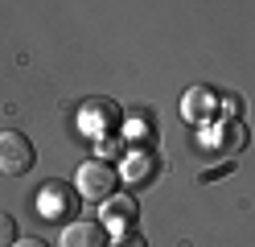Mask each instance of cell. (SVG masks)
I'll use <instances>...</instances> for the list:
<instances>
[{"label":"cell","mask_w":255,"mask_h":247,"mask_svg":"<svg viewBox=\"0 0 255 247\" xmlns=\"http://www.w3.org/2000/svg\"><path fill=\"white\" fill-rule=\"evenodd\" d=\"M33 165H37V148H33V140H29L25 132H17V128L0 132V173L21 177V173L33 169Z\"/></svg>","instance_id":"1"},{"label":"cell","mask_w":255,"mask_h":247,"mask_svg":"<svg viewBox=\"0 0 255 247\" xmlns=\"http://www.w3.org/2000/svg\"><path fill=\"white\" fill-rule=\"evenodd\" d=\"M116 181H120V173L111 169L107 161H87V165H78V173H74V190H78V198H87V202H107L111 190H116Z\"/></svg>","instance_id":"2"},{"label":"cell","mask_w":255,"mask_h":247,"mask_svg":"<svg viewBox=\"0 0 255 247\" xmlns=\"http://www.w3.org/2000/svg\"><path fill=\"white\" fill-rule=\"evenodd\" d=\"M120 124H124V111H120L116 99H107V95L87 99V103L78 107V128H83L87 136H107V132H116Z\"/></svg>","instance_id":"3"},{"label":"cell","mask_w":255,"mask_h":247,"mask_svg":"<svg viewBox=\"0 0 255 247\" xmlns=\"http://www.w3.org/2000/svg\"><path fill=\"white\" fill-rule=\"evenodd\" d=\"M37 206H41V214L50 223H74V214H78V190L62 186V181H50V186L41 190Z\"/></svg>","instance_id":"4"},{"label":"cell","mask_w":255,"mask_h":247,"mask_svg":"<svg viewBox=\"0 0 255 247\" xmlns=\"http://www.w3.org/2000/svg\"><path fill=\"white\" fill-rule=\"evenodd\" d=\"M62 247H107V223L103 219H74L62 231Z\"/></svg>","instance_id":"5"},{"label":"cell","mask_w":255,"mask_h":247,"mask_svg":"<svg viewBox=\"0 0 255 247\" xmlns=\"http://www.w3.org/2000/svg\"><path fill=\"white\" fill-rule=\"evenodd\" d=\"M99 219L107 223V231H128V227H132L136 223V198H116V194H111L107 198V202H103V214H99Z\"/></svg>","instance_id":"6"},{"label":"cell","mask_w":255,"mask_h":247,"mask_svg":"<svg viewBox=\"0 0 255 247\" xmlns=\"http://www.w3.org/2000/svg\"><path fill=\"white\" fill-rule=\"evenodd\" d=\"M247 128L243 124H239V120H227V124H218V153L222 157H239V153H243V148H247Z\"/></svg>","instance_id":"7"},{"label":"cell","mask_w":255,"mask_h":247,"mask_svg":"<svg viewBox=\"0 0 255 247\" xmlns=\"http://www.w3.org/2000/svg\"><path fill=\"white\" fill-rule=\"evenodd\" d=\"M156 169H161V165H156V157H148V153H132L124 161V177L132 181V186H148V181L156 177Z\"/></svg>","instance_id":"8"},{"label":"cell","mask_w":255,"mask_h":247,"mask_svg":"<svg viewBox=\"0 0 255 247\" xmlns=\"http://www.w3.org/2000/svg\"><path fill=\"white\" fill-rule=\"evenodd\" d=\"M210 103H214V99H210V91H206V87H189L185 99H181V115L198 124V120H206V115H210Z\"/></svg>","instance_id":"9"},{"label":"cell","mask_w":255,"mask_h":247,"mask_svg":"<svg viewBox=\"0 0 255 247\" xmlns=\"http://www.w3.org/2000/svg\"><path fill=\"white\" fill-rule=\"evenodd\" d=\"M12 243H17V223H12V214H0V247Z\"/></svg>","instance_id":"10"},{"label":"cell","mask_w":255,"mask_h":247,"mask_svg":"<svg viewBox=\"0 0 255 247\" xmlns=\"http://www.w3.org/2000/svg\"><path fill=\"white\" fill-rule=\"evenodd\" d=\"M111 247H148V239L140 235V231H120V239L111 243Z\"/></svg>","instance_id":"11"},{"label":"cell","mask_w":255,"mask_h":247,"mask_svg":"<svg viewBox=\"0 0 255 247\" xmlns=\"http://www.w3.org/2000/svg\"><path fill=\"white\" fill-rule=\"evenodd\" d=\"M222 111H231L235 120H239V111H243V99H239V95H222Z\"/></svg>","instance_id":"12"},{"label":"cell","mask_w":255,"mask_h":247,"mask_svg":"<svg viewBox=\"0 0 255 247\" xmlns=\"http://www.w3.org/2000/svg\"><path fill=\"white\" fill-rule=\"evenodd\" d=\"M231 169H235V161H227V165H214V169H206V173H202V181H214V177H227Z\"/></svg>","instance_id":"13"},{"label":"cell","mask_w":255,"mask_h":247,"mask_svg":"<svg viewBox=\"0 0 255 247\" xmlns=\"http://www.w3.org/2000/svg\"><path fill=\"white\" fill-rule=\"evenodd\" d=\"M12 247H50V243H45V239H37V235H29V239H17Z\"/></svg>","instance_id":"14"}]
</instances>
